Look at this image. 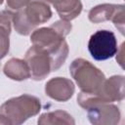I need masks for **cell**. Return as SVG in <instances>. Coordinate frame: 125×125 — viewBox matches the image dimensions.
<instances>
[{
	"mask_svg": "<svg viewBox=\"0 0 125 125\" xmlns=\"http://www.w3.org/2000/svg\"><path fill=\"white\" fill-rule=\"evenodd\" d=\"M69 71L81 92L84 93H99L105 80L102 70L84 59L74 60L69 66Z\"/></svg>",
	"mask_w": 125,
	"mask_h": 125,
	"instance_id": "4",
	"label": "cell"
},
{
	"mask_svg": "<svg viewBox=\"0 0 125 125\" xmlns=\"http://www.w3.org/2000/svg\"><path fill=\"white\" fill-rule=\"evenodd\" d=\"M0 124H5V121L2 119V117L0 116Z\"/></svg>",
	"mask_w": 125,
	"mask_h": 125,
	"instance_id": "18",
	"label": "cell"
},
{
	"mask_svg": "<svg viewBox=\"0 0 125 125\" xmlns=\"http://www.w3.org/2000/svg\"><path fill=\"white\" fill-rule=\"evenodd\" d=\"M32 45L46 50L52 59V71L58 70L65 62L68 55V45L52 25L34 30L30 36Z\"/></svg>",
	"mask_w": 125,
	"mask_h": 125,
	"instance_id": "1",
	"label": "cell"
},
{
	"mask_svg": "<svg viewBox=\"0 0 125 125\" xmlns=\"http://www.w3.org/2000/svg\"><path fill=\"white\" fill-rule=\"evenodd\" d=\"M75 87L71 80L64 77L50 79L45 85V93L57 102H66L74 94Z\"/></svg>",
	"mask_w": 125,
	"mask_h": 125,
	"instance_id": "8",
	"label": "cell"
},
{
	"mask_svg": "<svg viewBox=\"0 0 125 125\" xmlns=\"http://www.w3.org/2000/svg\"><path fill=\"white\" fill-rule=\"evenodd\" d=\"M88 110V119L94 125H116L120 121L119 108L109 103L101 104Z\"/></svg>",
	"mask_w": 125,
	"mask_h": 125,
	"instance_id": "7",
	"label": "cell"
},
{
	"mask_svg": "<svg viewBox=\"0 0 125 125\" xmlns=\"http://www.w3.org/2000/svg\"><path fill=\"white\" fill-rule=\"evenodd\" d=\"M6 76L16 81H22L30 78V71L24 60L13 58L9 60L3 67Z\"/></svg>",
	"mask_w": 125,
	"mask_h": 125,
	"instance_id": "11",
	"label": "cell"
},
{
	"mask_svg": "<svg viewBox=\"0 0 125 125\" xmlns=\"http://www.w3.org/2000/svg\"><path fill=\"white\" fill-rule=\"evenodd\" d=\"M24 61L34 80H43L52 71V59L50 54L41 47L32 45L25 53Z\"/></svg>",
	"mask_w": 125,
	"mask_h": 125,
	"instance_id": "6",
	"label": "cell"
},
{
	"mask_svg": "<svg viewBox=\"0 0 125 125\" xmlns=\"http://www.w3.org/2000/svg\"><path fill=\"white\" fill-rule=\"evenodd\" d=\"M53 4L60 18L63 21H71L80 15L82 3L80 0H46Z\"/></svg>",
	"mask_w": 125,
	"mask_h": 125,
	"instance_id": "10",
	"label": "cell"
},
{
	"mask_svg": "<svg viewBox=\"0 0 125 125\" xmlns=\"http://www.w3.org/2000/svg\"><path fill=\"white\" fill-rule=\"evenodd\" d=\"M51 17L52 11L49 5L43 1L35 0L14 14L13 23L18 33L28 35L37 25L48 21Z\"/></svg>",
	"mask_w": 125,
	"mask_h": 125,
	"instance_id": "3",
	"label": "cell"
},
{
	"mask_svg": "<svg viewBox=\"0 0 125 125\" xmlns=\"http://www.w3.org/2000/svg\"><path fill=\"white\" fill-rule=\"evenodd\" d=\"M2 3H3V0H0V5H1Z\"/></svg>",
	"mask_w": 125,
	"mask_h": 125,
	"instance_id": "19",
	"label": "cell"
},
{
	"mask_svg": "<svg viewBox=\"0 0 125 125\" xmlns=\"http://www.w3.org/2000/svg\"><path fill=\"white\" fill-rule=\"evenodd\" d=\"M117 53H119V55H117L116 60H117L118 63L120 64V66H121V67H123V62H124V60H123V57H124V43L121 45L120 51L118 50V51H117Z\"/></svg>",
	"mask_w": 125,
	"mask_h": 125,
	"instance_id": "17",
	"label": "cell"
},
{
	"mask_svg": "<svg viewBox=\"0 0 125 125\" xmlns=\"http://www.w3.org/2000/svg\"><path fill=\"white\" fill-rule=\"evenodd\" d=\"M124 76L113 75L105 79L100 92L97 95L104 103L122 101L124 99Z\"/></svg>",
	"mask_w": 125,
	"mask_h": 125,
	"instance_id": "9",
	"label": "cell"
},
{
	"mask_svg": "<svg viewBox=\"0 0 125 125\" xmlns=\"http://www.w3.org/2000/svg\"><path fill=\"white\" fill-rule=\"evenodd\" d=\"M14 14L9 11L0 12V60L3 59L9 52L11 33V23Z\"/></svg>",
	"mask_w": 125,
	"mask_h": 125,
	"instance_id": "12",
	"label": "cell"
},
{
	"mask_svg": "<svg viewBox=\"0 0 125 125\" xmlns=\"http://www.w3.org/2000/svg\"><path fill=\"white\" fill-rule=\"evenodd\" d=\"M88 50L92 58L96 61H105L112 58L118 51L114 33L106 29L96 31L89 39Z\"/></svg>",
	"mask_w": 125,
	"mask_h": 125,
	"instance_id": "5",
	"label": "cell"
},
{
	"mask_svg": "<svg viewBox=\"0 0 125 125\" xmlns=\"http://www.w3.org/2000/svg\"><path fill=\"white\" fill-rule=\"evenodd\" d=\"M125 14H124V5H119L117 11L115 12L114 16L112 17L111 21H113L115 27L121 32V34H124V24H125Z\"/></svg>",
	"mask_w": 125,
	"mask_h": 125,
	"instance_id": "15",
	"label": "cell"
},
{
	"mask_svg": "<svg viewBox=\"0 0 125 125\" xmlns=\"http://www.w3.org/2000/svg\"><path fill=\"white\" fill-rule=\"evenodd\" d=\"M119 5L114 4H102L94 7L89 12L88 18L90 21L94 23H100L105 21H111L115 12L117 11Z\"/></svg>",
	"mask_w": 125,
	"mask_h": 125,
	"instance_id": "13",
	"label": "cell"
},
{
	"mask_svg": "<svg viewBox=\"0 0 125 125\" xmlns=\"http://www.w3.org/2000/svg\"><path fill=\"white\" fill-rule=\"evenodd\" d=\"M30 0H7V6L13 10H20L24 8Z\"/></svg>",
	"mask_w": 125,
	"mask_h": 125,
	"instance_id": "16",
	"label": "cell"
},
{
	"mask_svg": "<svg viewBox=\"0 0 125 125\" xmlns=\"http://www.w3.org/2000/svg\"><path fill=\"white\" fill-rule=\"evenodd\" d=\"M38 124L43 125H54V124H75L73 117L63 110H55L51 112H46L40 115L38 118Z\"/></svg>",
	"mask_w": 125,
	"mask_h": 125,
	"instance_id": "14",
	"label": "cell"
},
{
	"mask_svg": "<svg viewBox=\"0 0 125 125\" xmlns=\"http://www.w3.org/2000/svg\"><path fill=\"white\" fill-rule=\"evenodd\" d=\"M40 100L31 95H21L6 101L0 106V116L5 124L20 125L39 113Z\"/></svg>",
	"mask_w": 125,
	"mask_h": 125,
	"instance_id": "2",
	"label": "cell"
}]
</instances>
